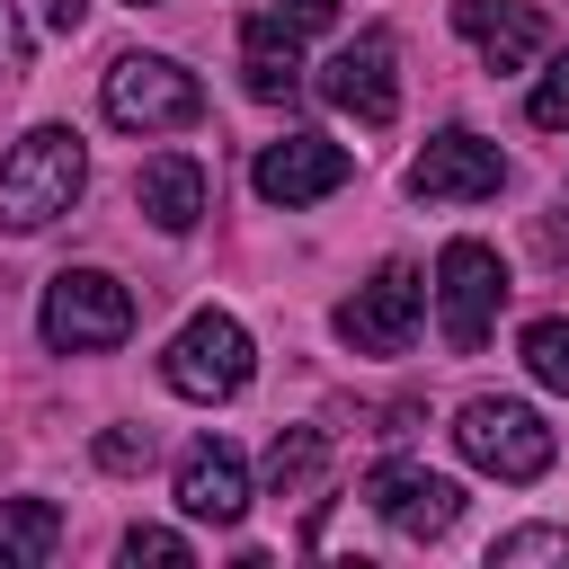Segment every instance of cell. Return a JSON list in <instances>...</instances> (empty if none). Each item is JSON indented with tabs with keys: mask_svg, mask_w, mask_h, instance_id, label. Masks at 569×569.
I'll return each instance as SVG.
<instances>
[{
	"mask_svg": "<svg viewBox=\"0 0 569 569\" xmlns=\"http://www.w3.org/2000/svg\"><path fill=\"white\" fill-rule=\"evenodd\" d=\"M89 187V142L71 124H36L0 151V231H44L80 204Z\"/></svg>",
	"mask_w": 569,
	"mask_h": 569,
	"instance_id": "6da1fadb",
	"label": "cell"
},
{
	"mask_svg": "<svg viewBox=\"0 0 569 569\" xmlns=\"http://www.w3.org/2000/svg\"><path fill=\"white\" fill-rule=\"evenodd\" d=\"M453 445H462V462L489 471V480H542V471L560 462V436L542 427V409H525V400H507V391L462 400V409H453Z\"/></svg>",
	"mask_w": 569,
	"mask_h": 569,
	"instance_id": "7a4b0ae2",
	"label": "cell"
},
{
	"mask_svg": "<svg viewBox=\"0 0 569 569\" xmlns=\"http://www.w3.org/2000/svg\"><path fill=\"white\" fill-rule=\"evenodd\" d=\"M98 107H107V124H124V133H187V124L204 116V80H196L187 62H169V53H116Z\"/></svg>",
	"mask_w": 569,
	"mask_h": 569,
	"instance_id": "3957f363",
	"label": "cell"
},
{
	"mask_svg": "<svg viewBox=\"0 0 569 569\" xmlns=\"http://www.w3.org/2000/svg\"><path fill=\"white\" fill-rule=\"evenodd\" d=\"M36 329H44L53 356H107V347L133 338V293H124L107 267H62V276L44 284Z\"/></svg>",
	"mask_w": 569,
	"mask_h": 569,
	"instance_id": "277c9868",
	"label": "cell"
},
{
	"mask_svg": "<svg viewBox=\"0 0 569 569\" xmlns=\"http://www.w3.org/2000/svg\"><path fill=\"white\" fill-rule=\"evenodd\" d=\"M498 311H507V267H498V249H489V240H445V258H436L445 347H453V356H480L489 329H498Z\"/></svg>",
	"mask_w": 569,
	"mask_h": 569,
	"instance_id": "5b68a950",
	"label": "cell"
},
{
	"mask_svg": "<svg viewBox=\"0 0 569 569\" xmlns=\"http://www.w3.org/2000/svg\"><path fill=\"white\" fill-rule=\"evenodd\" d=\"M160 373H169L178 400H240L249 373H258V347H249V329H240L231 311H196V320L169 338Z\"/></svg>",
	"mask_w": 569,
	"mask_h": 569,
	"instance_id": "8992f818",
	"label": "cell"
},
{
	"mask_svg": "<svg viewBox=\"0 0 569 569\" xmlns=\"http://www.w3.org/2000/svg\"><path fill=\"white\" fill-rule=\"evenodd\" d=\"M418 320H427V276H418L409 258L373 267V276L338 302V338H347L356 356H400V347L418 338Z\"/></svg>",
	"mask_w": 569,
	"mask_h": 569,
	"instance_id": "52a82bcc",
	"label": "cell"
},
{
	"mask_svg": "<svg viewBox=\"0 0 569 569\" xmlns=\"http://www.w3.org/2000/svg\"><path fill=\"white\" fill-rule=\"evenodd\" d=\"M507 187V151L489 142V133H471V124H445L418 160H409V196L418 204H480V196H498Z\"/></svg>",
	"mask_w": 569,
	"mask_h": 569,
	"instance_id": "ba28073f",
	"label": "cell"
},
{
	"mask_svg": "<svg viewBox=\"0 0 569 569\" xmlns=\"http://www.w3.org/2000/svg\"><path fill=\"white\" fill-rule=\"evenodd\" d=\"M356 178V151L347 142H329V133H284V142H267L258 160H249V187L267 196V204H320V196H338Z\"/></svg>",
	"mask_w": 569,
	"mask_h": 569,
	"instance_id": "9c48e42d",
	"label": "cell"
},
{
	"mask_svg": "<svg viewBox=\"0 0 569 569\" xmlns=\"http://www.w3.org/2000/svg\"><path fill=\"white\" fill-rule=\"evenodd\" d=\"M320 98H329L338 116H356V124H391V116H400V53H391V36L365 27L356 44H338V53L320 62Z\"/></svg>",
	"mask_w": 569,
	"mask_h": 569,
	"instance_id": "30bf717a",
	"label": "cell"
},
{
	"mask_svg": "<svg viewBox=\"0 0 569 569\" xmlns=\"http://www.w3.org/2000/svg\"><path fill=\"white\" fill-rule=\"evenodd\" d=\"M365 498H373V516H382L400 542H436V533H453V516H462V480H445V471H427V462H382V471L365 480Z\"/></svg>",
	"mask_w": 569,
	"mask_h": 569,
	"instance_id": "8fae6325",
	"label": "cell"
},
{
	"mask_svg": "<svg viewBox=\"0 0 569 569\" xmlns=\"http://www.w3.org/2000/svg\"><path fill=\"white\" fill-rule=\"evenodd\" d=\"M178 507H187L196 525H240V516H249V462H240L222 436L187 445V453H178Z\"/></svg>",
	"mask_w": 569,
	"mask_h": 569,
	"instance_id": "7c38bea8",
	"label": "cell"
},
{
	"mask_svg": "<svg viewBox=\"0 0 569 569\" xmlns=\"http://www.w3.org/2000/svg\"><path fill=\"white\" fill-rule=\"evenodd\" d=\"M133 204L178 240V231H196L204 222V204H213V187H204V160H187V151H151L142 160V178H133Z\"/></svg>",
	"mask_w": 569,
	"mask_h": 569,
	"instance_id": "4fadbf2b",
	"label": "cell"
},
{
	"mask_svg": "<svg viewBox=\"0 0 569 569\" xmlns=\"http://www.w3.org/2000/svg\"><path fill=\"white\" fill-rule=\"evenodd\" d=\"M453 27L480 44L489 71H525V62L542 53V18H533L525 0H453Z\"/></svg>",
	"mask_w": 569,
	"mask_h": 569,
	"instance_id": "5bb4252c",
	"label": "cell"
},
{
	"mask_svg": "<svg viewBox=\"0 0 569 569\" xmlns=\"http://www.w3.org/2000/svg\"><path fill=\"white\" fill-rule=\"evenodd\" d=\"M240 80H249V98H267V107H284V98L302 89V53H293V27H284L276 9L240 27Z\"/></svg>",
	"mask_w": 569,
	"mask_h": 569,
	"instance_id": "9a60e30c",
	"label": "cell"
},
{
	"mask_svg": "<svg viewBox=\"0 0 569 569\" xmlns=\"http://www.w3.org/2000/svg\"><path fill=\"white\" fill-rule=\"evenodd\" d=\"M62 551V507L53 498H0V569H44Z\"/></svg>",
	"mask_w": 569,
	"mask_h": 569,
	"instance_id": "2e32d148",
	"label": "cell"
},
{
	"mask_svg": "<svg viewBox=\"0 0 569 569\" xmlns=\"http://www.w3.org/2000/svg\"><path fill=\"white\" fill-rule=\"evenodd\" d=\"M489 569H569V525H516V533H498Z\"/></svg>",
	"mask_w": 569,
	"mask_h": 569,
	"instance_id": "e0dca14e",
	"label": "cell"
},
{
	"mask_svg": "<svg viewBox=\"0 0 569 569\" xmlns=\"http://www.w3.org/2000/svg\"><path fill=\"white\" fill-rule=\"evenodd\" d=\"M525 373H533L542 391H560V400H569V311L525 320Z\"/></svg>",
	"mask_w": 569,
	"mask_h": 569,
	"instance_id": "ac0fdd59",
	"label": "cell"
},
{
	"mask_svg": "<svg viewBox=\"0 0 569 569\" xmlns=\"http://www.w3.org/2000/svg\"><path fill=\"white\" fill-rule=\"evenodd\" d=\"M311 471H320V427H284V436L267 445V480H276V498L311 489Z\"/></svg>",
	"mask_w": 569,
	"mask_h": 569,
	"instance_id": "d6986e66",
	"label": "cell"
},
{
	"mask_svg": "<svg viewBox=\"0 0 569 569\" xmlns=\"http://www.w3.org/2000/svg\"><path fill=\"white\" fill-rule=\"evenodd\" d=\"M116 551H124V569H187V533H169V525H133Z\"/></svg>",
	"mask_w": 569,
	"mask_h": 569,
	"instance_id": "ffe728a7",
	"label": "cell"
},
{
	"mask_svg": "<svg viewBox=\"0 0 569 569\" xmlns=\"http://www.w3.org/2000/svg\"><path fill=\"white\" fill-rule=\"evenodd\" d=\"M525 116L542 124V133H569V44L551 53V71L533 80V98H525Z\"/></svg>",
	"mask_w": 569,
	"mask_h": 569,
	"instance_id": "44dd1931",
	"label": "cell"
},
{
	"mask_svg": "<svg viewBox=\"0 0 569 569\" xmlns=\"http://www.w3.org/2000/svg\"><path fill=\"white\" fill-rule=\"evenodd\" d=\"M151 453H160L151 427H107V436H98V462H107V471H142Z\"/></svg>",
	"mask_w": 569,
	"mask_h": 569,
	"instance_id": "7402d4cb",
	"label": "cell"
},
{
	"mask_svg": "<svg viewBox=\"0 0 569 569\" xmlns=\"http://www.w3.org/2000/svg\"><path fill=\"white\" fill-rule=\"evenodd\" d=\"M276 18L293 36H320V27H338V0H276Z\"/></svg>",
	"mask_w": 569,
	"mask_h": 569,
	"instance_id": "603a6c76",
	"label": "cell"
},
{
	"mask_svg": "<svg viewBox=\"0 0 569 569\" xmlns=\"http://www.w3.org/2000/svg\"><path fill=\"white\" fill-rule=\"evenodd\" d=\"M9 71H27V18H18V0H0V80Z\"/></svg>",
	"mask_w": 569,
	"mask_h": 569,
	"instance_id": "cb8c5ba5",
	"label": "cell"
},
{
	"mask_svg": "<svg viewBox=\"0 0 569 569\" xmlns=\"http://www.w3.org/2000/svg\"><path fill=\"white\" fill-rule=\"evenodd\" d=\"M533 240H542V258H569V204H551V213H542V231H533Z\"/></svg>",
	"mask_w": 569,
	"mask_h": 569,
	"instance_id": "d4e9b609",
	"label": "cell"
},
{
	"mask_svg": "<svg viewBox=\"0 0 569 569\" xmlns=\"http://www.w3.org/2000/svg\"><path fill=\"white\" fill-rule=\"evenodd\" d=\"M36 9H44L53 36H80V18H89V0H36Z\"/></svg>",
	"mask_w": 569,
	"mask_h": 569,
	"instance_id": "484cf974",
	"label": "cell"
},
{
	"mask_svg": "<svg viewBox=\"0 0 569 569\" xmlns=\"http://www.w3.org/2000/svg\"><path fill=\"white\" fill-rule=\"evenodd\" d=\"M133 9H151V0H133Z\"/></svg>",
	"mask_w": 569,
	"mask_h": 569,
	"instance_id": "4316f807",
	"label": "cell"
}]
</instances>
